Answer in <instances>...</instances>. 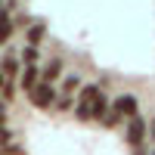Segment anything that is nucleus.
<instances>
[{
	"label": "nucleus",
	"instance_id": "9d476101",
	"mask_svg": "<svg viewBox=\"0 0 155 155\" xmlns=\"http://www.w3.org/2000/svg\"><path fill=\"white\" fill-rule=\"evenodd\" d=\"M78 87H81V81H78V78H74V74H68V78H65V81H62V93H65V96H68V93H74V90H78Z\"/></svg>",
	"mask_w": 155,
	"mask_h": 155
},
{
	"label": "nucleus",
	"instance_id": "423d86ee",
	"mask_svg": "<svg viewBox=\"0 0 155 155\" xmlns=\"http://www.w3.org/2000/svg\"><path fill=\"white\" fill-rule=\"evenodd\" d=\"M44 37H47V22H34V25H28V31H25V41H28L31 47H41V44H44Z\"/></svg>",
	"mask_w": 155,
	"mask_h": 155
},
{
	"label": "nucleus",
	"instance_id": "2eb2a0df",
	"mask_svg": "<svg viewBox=\"0 0 155 155\" xmlns=\"http://www.w3.org/2000/svg\"><path fill=\"white\" fill-rule=\"evenodd\" d=\"M56 109H59V112H65V109H71V99H68L65 93H62V99L56 102Z\"/></svg>",
	"mask_w": 155,
	"mask_h": 155
},
{
	"label": "nucleus",
	"instance_id": "f257e3e1",
	"mask_svg": "<svg viewBox=\"0 0 155 155\" xmlns=\"http://www.w3.org/2000/svg\"><path fill=\"white\" fill-rule=\"evenodd\" d=\"M28 99H31V106H37V109H50L56 102V87L50 84V81H37L28 90Z\"/></svg>",
	"mask_w": 155,
	"mask_h": 155
},
{
	"label": "nucleus",
	"instance_id": "6ab92c4d",
	"mask_svg": "<svg viewBox=\"0 0 155 155\" xmlns=\"http://www.w3.org/2000/svg\"><path fill=\"white\" fill-rule=\"evenodd\" d=\"M137 155H143V152H137Z\"/></svg>",
	"mask_w": 155,
	"mask_h": 155
},
{
	"label": "nucleus",
	"instance_id": "dca6fc26",
	"mask_svg": "<svg viewBox=\"0 0 155 155\" xmlns=\"http://www.w3.org/2000/svg\"><path fill=\"white\" fill-rule=\"evenodd\" d=\"M149 140H152V143H155V118L149 121Z\"/></svg>",
	"mask_w": 155,
	"mask_h": 155
},
{
	"label": "nucleus",
	"instance_id": "f3484780",
	"mask_svg": "<svg viewBox=\"0 0 155 155\" xmlns=\"http://www.w3.org/2000/svg\"><path fill=\"white\" fill-rule=\"evenodd\" d=\"M6 112V99H0V115H3Z\"/></svg>",
	"mask_w": 155,
	"mask_h": 155
},
{
	"label": "nucleus",
	"instance_id": "20e7f679",
	"mask_svg": "<svg viewBox=\"0 0 155 155\" xmlns=\"http://www.w3.org/2000/svg\"><path fill=\"white\" fill-rule=\"evenodd\" d=\"M62 71H65V68H62V59H59V56H53V59H50L47 65L41 68V81H50V84H53L56 78H62Z\"/></svg>",
	"mask_w": 155,
	"mask_h": 155
},
{
	"label": "nucleus",
	"instance_id": "f8f14e48",
	"mask_svg": "<svg viewBox=\"0 0 155 155\" xmlns=\"http://www.w3.org/2000/svg\"><path fill=\"white\" fill-rule=\"evenodd\" d=\"M22 62H25V65H28V62H37V47H31V44L25 47L22 50Z\"/></svg>",
	"mask_w": 155,
	"mask_h": 155
},
{
	"label": "nucleus",
	"instance_id": "4468645a",
	"mask_svg": "<svg viewBox=\"0 0 155 155\" xmlns=\"http://www.w3.org/2000/svg\"><path fill=\"white\" fill-rule=\"evenodd\" d=\"M9 140H12V134H9V127H6V124H0V146H6Z\"/></svg>",
	"mask_w": 155,
	"mask_h": 155
},
{
	"label": "nucleus",
	"instance_id": "1a4fd4ad",
	"mask_svg": "<svg viewBox=\"0 0 155 155\" xmlns=\"http://www.w3.org/2000/svg\"><path fill=\"white\" fill-rule=\"evenodd\" d=\"M99 96H102V90H99L96 84H84V87H81V102H90V106H93Z\"/></svg>",
	"mask_w": 155,
	"mask_h": 155
},
{
	"label": "nucleus",
	"instance_id": "9b49d317",
	"mask_svg": "<svg viewBox=\"0 0 155 155\" xmlns=\"http://www.w3.org/2000/svg\"><path fill=\"white\" fill-rule=\"evenodd\" d=\"M74 115H78L81 121H90V102H81V99H78V109H74Z\"/></svg>",
	"mask_w": 155,
	"mask_h": 155
},
{
	"label": "nucleus",
	"instance_id": "7ed1b4c3",
	"mask_svg": "<svg viewBox=\"0 0 155 155\" xmlns=\"http://www.w3.org/2000/svg\"><path fill=\"white\" fill-rule=\"evenodd\" d=\"M112 109L121 115V118H134V115H140V106H137V99L134 96H118L112 102Z\"/></svg>",
	"mask_w": 155,
	"mask_h": 155
},
{
	"label": "nucleus",
	"instance_id": "a211bd4d",
	"mask_svg": "<svg viewBox=\"0 0 155 155\" xmlns=\"http://www.w3.org/2000/svg\"><path fill=\"white\" fill-rule=\"evenodd\" d=\"M3 81H6V78H3V74H0V87H3Z\"/></svg>",
	"mask_w": 155,
	"mask_h": 155
},
{
	"label": "nucleus",
	"instance_id": "f03ea898",
	"mask_svg": "<svg viewBox=\"0 0 155 155\" xmlns=\"http://www.w3.org/2000/svg\"><path fill=\"white\" fill-rule=\"evenodd\" d=\"M146 137H149V127H146V121H143V115L127 118V143H130L134 149H140Z\"/></svg>",
	"mask_w": 155,
	"mask_h": 155
},
{
	"label": "nucleus",
	"instance_id": "ddd939ff",
	"mask_svg": "<svg viewBox=\"0 0 155 155\" xmlns=\"http://www.w3.org/2000/svg\"><path fill=\"white\" fill-rule=\"evenodd\" d=\"M0 93H3V99L9 102L12 96H16V84H12V81H9V78H6V81H3V87H0Z\"/></svg>",
	"mask_w": 155,
	"mask_h": 155
},
{
	"label": "nucleus",
	"instance_id": "0eeeda50",
	"mask_svg": "<svg viewBox=\"0 0 155 155\" xmlns=\"http://www.w3.org/2000/svg\"><path fill=\"white\" fill-rule=\"evenodd\" d=\"M12 28H16V19L3 9V12H0V44H6L9 37H12Z\"/></svg>",
	"mask_w": 155,
	"mask_h": 155
},
{
	"label": "nucleus",
	"instance_id": "6e6552de",
	"mask_svg": "<svg viewBox=\"0 0 155 155\" xmlns=\"http://www.w3.org/2000/svg\"><path fill=\"white\" fill-rule=\"evenodd\" d=\"M16 71H19V56L6 53L3 62H0V74H3V78H16Z\"/></svg>",
	"mask_w": 155,
	"mask_h": 155
},
{
	"label": "nucleus",
	"instance_id": "39448f33",
	"mask_svg": "<svg viewBox=\"0 0 155 155\" xmlns=\"http://www.w3.org/2000/svg\"><path fill=\"white\" fill-rule=\"evenodd\" d=\"M37 81H41V65H37V62H28V65H25V71H22V90L28 93Z\"/></svg>",
	"mask_w": 155,
	"mask_h": 155
}]
</instances>
